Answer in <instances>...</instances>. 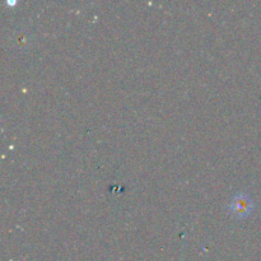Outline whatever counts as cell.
<instances>
[{
  "mask_svg": "<svg viewBox=\"0 0 261 261\" xmlns=\"http://www.w3.org/2000/svg\"><path fill=\"white\" fill-rule=\"evenodd\" d=\"M232 212L236 213V216L245 217L251 212L252 209V201L250 200L249 196L246 195H237L233 199V203L231 204Z\"/></svg>",
  "mask_w": 261,
  "mask_h": 261,
  "instance_id": "6da1fadb",
  "label": "cell"
}]
</instances>
